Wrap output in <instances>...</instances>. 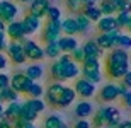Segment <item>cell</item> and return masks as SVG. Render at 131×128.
Listing matches in <instances>:
<instances>
[{"label": "cell", "instance_id": "1", "mask_svg": "<svg viewBox=\"0 0 131 128\" xmlns=\"http://www.w3.org/2000/svg\"><path fill=\"white\" fill-rule=\"evenodd\" d=\"M102 70L106 72V75L109 79L121 80L129 70V55H128V51L119 50V48H112L106 55Z\"/></svg>", "mask_w": 131, "mask_h": 128}, {"label": "cell", "instance_id": "2", "mask_svg": "<svg viewBox=\"0 0 131 128\" xmlns=\"http://www.w3.org/2000/svg\"><path fill=\"white\" fill-rule=\"evenodd\" d=\"M80 74L83 75V79H87L92 84H97L102 80V65L101 60L95 58H85L80 65Z\"/></svg>", "mask_w": 131, "mask_h": 128}, {"label": "cell", "instance_id": "3", "mask_svg": "<svg viewBox=\"0 0 131 128\" xmlns=\"http://www.w3.org/2000/svg\"><path fill=\"white\" fill-rule=\"evenodd\" d=\"M128 89L124 87L123 84H117V82H109V84L102 85V89L99 91V101L106 104H111V103H116L117 99L121 97L123 94L126 92Z\"/></svg>", "mask_w": 131, "mask_h": 128}, {"label": "cell", "instance_id": "4", "mask_svg": "<svg viewBox=\"0 0 131 128\" xmlns=\"http://www.w3.org/2000/svg\"><path fill=\"white\" fill-rule=\"evenodd\" d=\"M20 43H22L24 55H26V58H27V60H31L32 63H39L41 60H44V51H43V48H41L36 41L26 38V40H22Z\"/></svg>", "mask_w": 131, "mask_h": 128}, {"label": "cell", "instance_id": "5", "mask_svg": "<svg viewBox=\"0 0 131 128\" xmlns=\"http://www.w3.org/2000/svg\"><path fill=\"white\" fill-rule=\"evenodd\" d=\"M17 15H19V7L14 2H10V0H2L0 2V21L4 24L17 21Z\"/></svg>", "mask_w": 131, "mask_h": 128}, {"label": "cell", "instance_id": "6", "mask_svg": "<svg viewBox=\"0 0 131 128\" xmlns=\"http://www.w3.org/2000/svg\"><path fill=\"white\" fill-rule=\"evenodd\" d=\"M61 36V21H46V26L43 29L44 43H56Z\"/></svg>", "mask_w": 131, "mask_h": 128}, {"label": "cell", "instance_id": "7", "mask_svg": "<svg viewBox=\"0 0 131 128\" xmlns=\"http://www.w3.org/2000/svg\"><path fill=\"white\" fill-rule=\"evenodd\" d=\"M119 34H121L119 29L109 31V33H99V36L94 41H95V44H97L102 51H111V50L114 48V43H116V40H117Z\"/></svg>", "mask_w": 131, "mask_h": 128}, {"label": "cell", "instance_id": "8", "mask_svg": "<svg viewBox=\"0 0 131 128\" xmlns=\"http://www.w3.org/2000/svg\"><path fill=\"white\" fill-rule=\"evenodd\" d=\"M73 91H75V94L77 96H80V97L83 99H90L95 96V92H97V89H95V84H92V82H89L87 79H75V85H73Z\"/></svg>", "mask_w": 131, "mask_h": 128}, {"label": "cell", "instance_id": "9", "mask_svg": "<svg viewBox=\"0 0 131 128\" xmlns=\"http://www.w3.org/2000/svg\"><path fill=\"white\" fill-rule=\"evenodd\" d=\"M32 84H34V80H31L29 77H26V74H14L10 77L9 85L14 89L17 94H27Z\"/></svg>", "mask_w": 131, "mask_h": 128}, {"label": "cell", "instance_id": "10", "mask_svg": "<svg viewBox=\"0 0 131 128\" xmlns=\"http://www.w3.org/2000/svg\"><path fill=\"white\" fill-rule=\"evenodd\" d=\"M7 53H9V56L7 58H10V62L15 65H22L27 62V58H26L24 55V48H22V43L20 41H10L9 44H7Z\"/></svg>", "mask_w": 131, "mask_h": 128}, {"label": "cell", "instance_id": "11", "mask_svg": "<svg viewBox=\"0 0 131 128\" xmlns=\"http://www.w3.org/2000/svg\"><path fill=\"white\" fill-rule=\"evenodd\" d=\"M5 36H7V40H12V41L26 40V33L22 29L20 21H14V22H9L5 26Z\"/></svg>", "mask_w": 131, "mask_h": 128}, {"label": "cell", "instance_id": "12", "mask_svg": "<svg viewBox=\"0 0 131 128\" xmlns=\"http://www.w3.org/2000/svg\"><path fill=\"white\" fill-rule=\"evenodd\" d=\"M20 24H22V29H24L26 36L36 34V33H39V29H41V19H38V17H34V15H31V14H26L24 19L20 21Z\"/></svg>", "mask_w": 131, "mask_h": 128}, {"label": "cell", "instance_id": "13", "mask_svg": "<svg viewBox=\"0 0 131 128\" xmlns=\"http://www.w3.org/2000/svg\"><path fill=\"white\" fill-rule=\"evenodd\" d=\"M65 85L61 84V82H53V84L48 87V91H46V103L49 104V106H53V108H56L58 106V99L60 96H61V92H63Z\"/></svg>", "mask_w": 131, "mask_h": 128}, {"label": "cell", "instance_id": "14", "mask_svg": "<svg viewBox=\"0 0 131 128\" xmlns=\"http://www.w3.org/2000/svg\"><path fill=\"white\" fill-rule=\"evenodd\" d=\"M49 0H31L29 2V14L38 17V19H43L46 17V10L49 9Z\"/></svg>", "mask_w": 131, "mask_h": 128}, {"label": "cell", "instance_id": "15", "mask_svg": "<svg viewBox=\"0 0 131 128\" xmlns=\"http://www.w3.org/2000/svg\"><path fill=\"white\" fill-rule=\"evenodd\" d=\"M82 50H83V53H85V58L101 60L102 56H104V51H102V50L99 48L97 44H95V41H94V40L85 41V43L82 44Z\"/></svg>", "mask_w": 131, "mask_h": 128}, {"label": "cell", "instance_id": "16", "mask_svg": "<svg viewBox=\"0 0 131 128\" xmlns=\"http://www.w3.org/2000/svg\"><path fill=\"white\" fill-rule=\"evenodd\" d=\"M73 113H75V116H77L78 120H87L89 116H92V114H94V106L89 103L87 99H83V101L77 103V106H75V109H73Z\"/></svg>", "mask_w": 131, "mask_h": 128}, {"label": "cell", "instance_id": "17", "mask_svg": "<svg viewBox=\"0 0 131 128\" xmlns=\"http://www.w3.org/2000/svg\"><path fill=\"white\" fill-rule=\"evenodd\" d=\"M56 43H58V48L61 53H72L77 46H80L75 36H60V40Z\"/></svg>", "mask_w": 131, "mask_h": 128}, {"label": "cell", "instance_id": "18", "mask_svg": "<svg viewBox=\"0 0 131 128\" xmlns=\"http://www.w3.org/2000/svg\"><path fill=\"white\" fill-rule=\"evenodd\" d=\"M95 24H97L99 33H109V31L117 29L116 17H114V15H102V17L97 21V22H95ZM119 31H121V29H119Z\"/></svg>", "mask_w": 131, "mask_h": 128}, {"label": "cell", "instance_id": "19", "mask_svg": "<svg viewBox=\"0 0 131 128\" xmlns=\"http://www.w3.org/2000/svg\"><path fill=\"white\" fill-rule=\"evenodd\" d=\"M106 114H107V126L109 128H117V125L123 121L121 109H117L116 106H106Z\"/></svg>", "mask_w": 131, "mask_h": 128}, {"label": "cell", "instance_id": "20", "mask_svg": "<svg viewBox=\"0 0 131 128\" xmlns=\"http://www.w3.org/2000/svg\"><path fill=\"white\" fill-rule=\"evenodd\" d=\"M20 109H22V103L19 101H14V103H9V106L5 108V113H4V118H7L10 123L17 121L20 116Z\"/></svg>", "mask_w": 131, "mask_h": 128}, {"label": "cell", "instance_id": "21", "mask_svg": "<svg viewBox=\"0 0 131 128\" xmlns=\"http://www.w3.org/2000/svg\"><path fill=\"white\" fill-rule=\"evenodd\" d=\"M77 99V94L73 91V87H65L61 96L58 99V106L56 108H68L70 104H73V101Z\"/></svg>", "mask_w": 131, "mask_h": 128}, {"label": "cell", "instance_id": "22", "mask_svg": "<svg viewBox=\"0 0 131 128\" xmlns=\"http://www.w3.org/2000/svg\"><path fill=\"white\" fill-rule=\"evenodd\" d=\"M80 75V65L75 62H68L63 63V80H72V79H78Z\"/></svg>", "mask_w": 131, "mask_h": 128}, {"label": "cell", "instance_id": "23", "mask_svg": "<svg viewBox=\"0 0 131 128\" xmlns=\"http://www.w3.org/2000/svg\"><path fill=\"white\" fill-rule=\"evenodd\" d=\"M61 33L65 36H77L78 34V26L75 17H67L61 21Z\"/></svg>", "mask_w": 131, "mask_h": 128}, {"label": "cell", "instance_id": "24", "mask_svg": "<svg viewBox=\"0 0 131 128\" xmlns=\"http://www.w3.org/2000/svg\"><path fill=\"white\" fill-rule=\"evenodd\" d=\"M26 77H29L31 80H39L44 75V67L41 63H31L27 68H26Z\"/></svg>", "mask_w": 131, "mask_h": 128}, {"label": "cell", "instance_id": "25", "mask_svg": "<svg viewBox=\"0 0 131 128\" xmlns=\"http://www.w3.org/2000/svg\"><path fill=\"white\" fill-rule=\"evenodd\" d=\"M92 126L94 128H99V126H107V114H106V106L99 108L95 113H94V118H92Z\"/></svg>", "mask_w": 131, "mask_h": 128}, {"label": "cell", "instance_id": "26", "mask_svg": "<svg viewBox=\"0 0 131 128\" xmlns=\"http://www.w3.org/2000/svg\"><path fill=\"white\" fill-rule=\"evenodd\" d=\"M75 21H77V26H78V34H87L89 31L92 29V22H90V21H89L82 12L77 14Z\"/></svg>", "mask_w": 131, "mask_h": 128}, {"label": "cell", "instance_id": "27", "mask_svg": "<svg viewBox=\"0 0 131 128\" xmlns=\"http://www.w3.org/2000/svg\"><path fill=\"white\" fill-rule=\"evenodd\" d=\"M49 75L56 82H63V63H60L58 60H54L49 67Z\"/></svg>", "mask_w": 131, "mask_h": 128}, {"label": "cell", "instance_id": "28", "mask_svg": "<svg viewBox=\"0 0 131 128\" xmlns=\"http://www.w3.org/2000/svg\"><path fill=\"white\" fill-rule=\"evenodd\" d=\"M82 14L85 15L90 22H97V21L102 17V14H101V10H99L97 5H89V7H83Z\"/></svg>", "mask_w": 131, "mask_h": 128}, {"label": "cell", "instance_id": "29", "mask_svg": "<svg viewBox=\"0 0 131 128\" xmlns=\"http://www.w3.org/2000/svg\"><path fill=\"white\" fill-rule=\"evenodd\" d=\"M39 114L36 113V111H32V109L27 106L26 103H22V109H20V120H24V121H29V123H34L36 120H38Z\"/></svg>", "mask_w": 131, "mask_h": 128}, {"label": "cell", "instance_id": "30", "mask_svg": "<svg viewBox=\"0 0 131 128\" xmlns=\"http://www.w3.org/2000/svg\"><path fill=\"white\" fill-rule=\"evenodd\" d=\"M43 51H44V58L48 56V58H51V60H56L60 55H61V51H60V48H58V43H48L43 48Z\"/></svg>", "mask_w": 131, "mask_h": 128}, {"label": "cell", "instance_id": "31", "mask_svg": "<svg viewBox=\"0 0 131 128\" xmlns=\"http://www.w3.org/2000/svg\"><path fill=\"white\" fill-rule=\"evenodd\" d=\"M0 99H2V103H4V101H7V103H14V101H19V94L9 85V87H5V89L0 91Z\"/></svg>", "mask_w": 131, "mask_h": 128}, {"label": "cell", "instance_id": "32", "mask_svg": "<svg viewBox=\"0 0 131 128\" xmlns=\"http://www.w3.org/2000/svg\"><path fill=\"white\" fill-rule=\"evenodd\" d=\"M114 48L129 51L131 50V34H119L117 40H116V43H114Z\"/></svg>", "mask_w": 131, "mask_h": 128}, {"label": "cell", "instance_id": "33", "mask_svg": "<svg viewBox=\"0 0 131 128\" xmlns=\"http://www.w3.org/2000/svg\"><path fill=\"white\" fill-rule=\"evenodd\" d=\"M97 7H99L102 15H116V9H114V5L111 4V0H99Z\"/></svg>", "mask_w": 131, "mask_h": 128}, {"label": "cell", "instance_id": "34", "mask_svg": "<svg viewBox=\"0 0 131 128\" xmlns=\"http://www.w3.org/2000/svg\"><path fill=\"white\" fill-rule=\"evenodd\" d=\"M63 120L60 118L58 114H49L48 118L43 121V128H60L63 126Z\"/></svg>", "mask_w": 131, "mask_h": 128}, {"label": "cell", "instance_id": "35", "mask_svg": "<svg viewBox=\"0 0 131 128\" xmlns=\"http://www.w3.org/2000/svg\"><path fill=\"white\" fill-rule=\"evenodd\" d=\"M26 104H27L32 111H36L38 114L41 113L44 108H46V104H44V101L41 97H38V99H32V97H31V99H27V101H26Z\"/></svg>", "mask_w": 131, "mask_h": 128}, {"label": "cell", "instance_id": "36", "mask_svg": "<svg viewBox=\"0 0 131 128\" xmlns=\"http://www.w3.org/2000/svg\"><path fill=\"white\" fill-rule=\"evenodd\" d=\"M65 5H67V9L73 14H80L83 10V4L82 0H65Z\"/></svg>", "mask_w": 131, "mask_h": 128}, {"label": "cell", "instance_id": "37", "mask_svg": "<svg viewBox=\"0 0 131 128\" xmlns=\"http://www.w3.org/2000/svg\"><path fill=\"white\" fill-rule=\"evenodd\" d=\"M46 19L48 21H61V10H60V7L49 5V9L46 10Z\"/></svg>", "mask_w": 131, "mask_h": 128}, {"label": "cell", "instance_id": "38", "mask_svg": "<svg viewBox=\"0 0 131 128\" xmlns=\"http://www.w3.org/2000/svg\"><path fill=\"white\" fill-rule=\"evenodd\" d=\"M116 24H117V29H123V27H126L128 22L131 19V14H124V12H117L116 15Z\"/></svg>", "mask_w": 131, "mask_h": 128}, {"label": "cell", "instance_id": "39", "mask_svg": "<svg viewBox=\"0 0 131 128\" xmlns=\"http://www.w3.org/2000/svg\"><path fill=\"white\" fill-rule=\"evenodd\" d=\"M70 56H72V62H75V63H78V65H82V62L85 60V53H83L82 46H77V48L70 53Z\"/></svg>", "mask_w": 131, "mask_h": 128}, {"label": "cell", "instance_id": "40", "mask_svg": "<svg viewBox=\"0 0 131 128\" xmlns=\"http://www.w3.org/2000/svg\"><path fill=\"white\" fill-rule=\"evenodd\" d=\"M43 92H44V89H43V85L41 84H38V82H34L32 85H31V89H29V96L32 99H38V97H41L43 96Z\"/></svg>", "mask_w": 131, "mask_h": 128}, {"label": "cell", "instance_id": "41", "mask_svg": "<svg viewBox=\"0 0 131 128\" xmlns=\"http://www.w3.org/2000/svg\"><path fill=\"white\" fill-rule=\"evenodd\" d=\"M117 12H124V14H131V2L129 0H123V4L117 7ZM116 12V14H117Z\"/></svg>", "mask_w": 131, "mask_h": 128}, {"label": "cell", "instance_id": "42", "mask_svg": "<svg viewBox=\"0 0 131 128\" xmlns=\"http://www.w3.org/2000/svg\"><path fill=\"white\" fill-rule=\"evenodd\" d=\"M14 128H36V125L34 123H29V121H24V120H17V121H14Z\"/></svg>", "mask_w": 131, "mask_h": 128}, {"label": "cell", "instance_id": "43", "mask_svg": "<svg viewBox=\"0 0 131 128\" xmlns=\"http://www.w3.org/2000/svg\"><path fill=\"white\" fill-rule=\"evenodd\" d=\"M119 99L123 101V106H126V108H131V91H129V89H128V91L123 94Z\"/></svg>", "mask_w": 131, "mask_h": 128}, {"label": "cell", "instance_id": "44", "mask_svg": "<svg viewBox=\"0 0 131 128\" xmlns=\"http://www.w3.org/2000/svg\"><path fill=\"white\" fill-rule=\"evenodd\" d=\"M73 128H94V126L89 120H78V121H75Z\"/></svg>", "mask_w": 131, "mask_h": 128}, {"label": "cell", "instance_id": "45", "mask_svg": "<svg viewBox=\"0 0 131 128\" xmlns=\"http://www.w3.org/2000/svg\"><path fill=\"white\" fill-rule=\"evenodd\" d=\"M9 84H10V77L0 72V91L5 89V87H9Z\"/></svg>", "mask_w": 131, "mask_h": 128}, {"label": "cell", "instance_id": "46", "mask_svg": "<svg viewBox=\"0 0 131 128\" xmlns=\"http://www.w3.org/2000/svg\"><path fill=\"white\" fill-rule=\"evenodd\" d=\"M121 84L124 85L126 89H129V91H131V68L128 70V74H126V75H124V77L121 79Z\"/></svg>", "mask_w": 131, "mask_h": 128}, {"label": "cell", "instance_id": "47", "mask_svg": "<svg viewBox=\"0 0 131 128\" xmlns=\"http://www.w3.org/2000/svg\"><path fill=\"white\" fill-rule=\"evenodd\" d=\"M7 63H9V58H7V56H5V55L0 51V70L7 68Z\"/></svg>", "mask_w": 131, "mask_h": 128}, {"label": "cell", "instance_id": "48", "mask_svg": "<svg viewBox=\"0 0 131 128\" xmlns=\"http://www.w3.org/2000/svg\"><path fill=\"white\" fill-rule=\"evenodd\" d=\"M0 128H14V123H10L7 118H2L0 120Z\"/></svg>", "mask_w": 131, "mask_h": 128}, {"label": "cell", "instance_id": "49", "mask_svg": "<svg viewBox=\"0 0 131 128\" xmlns=\"http://www.w3.org/2000/svg\"><path fill=\"white\" fill-rule=\"evenodd\" d=\"M117 128H131V120H123L121 123L117 125Z\"/></svg>", "mask_w": 131, "mask_h": 128}, {"label": "cell", "instance_id": "50", "mask_svg": "<svg viewBox=\"0 0 131 128\" xmlns=\"http://www.w3.org/2000/svg\"><path fill=\"white\" fill-rule=\"evenodd\" d=\"M97 2H99V0H82L83 7H89V5H97Z\"/></svg>", "mask_w": 131, "mask_h": 128}, {"label": "cell", "instance_id": "51", "mask_svg": "<svg viewBox=\"0 0 131 128\" xmlns=\"http://www.w3.org/2000/svg\"><path fill=\"white\" fill-rule=\"evenodd\" d=\"M111 4L114 5V9H116V12H117V7L123 4V0H111Z\"/></svg>", "mask_w": 131, "mask_h": 128}, {"label": "cell", "instance_id": "52", "mask_svg": "<svg viewBox=\"0 0 131 128\" xmlns=\"http://www.w3.org/2000/svg\"><path fill=\"white\" fill-rule=\"evenodd\" d=\"M4 113H5V108H4V103H0V120L4 118Z\"/></svg>", "mask_w": 131, "mask_h": 128}, {"label": "cell", "instance_id": "53", "mask_svg": "<svg viewBox=\"0 0 131 128\" xmlns=\"http://www.w3.org/2000/svg\"><path fill=\"white\" fill-rule=\"evenodd\" d=\"M5 26H7V24H4V22L0 21V33H2V31H5Z\"/></svg>", "mask_w": 131, "mask_h": 128}, {"label": "cell", "instance_id": "54", "mask_svg": "<svg viewBox=\"0 0 131 128\" xmlns=\"http://www.w3.org/2000/svg\"><path fill=\"white\" fill-rule=\"evenodd\" d=\"M126 27H128V31H129V34H131V19H129V22H128Z\"/></svg>", "mask_w": 131, "mask_h": 128}, {"label": "cell", "instance_id": "55", "mask_svg": "<svg viewBox=\"0 0 131 128\" xmlns=\"http://www.w3.org/2000/svg\"><path fill=\"white\" fill-rule=\"evenodd\" d=\"M19 2H22V4H29L31 0H19Z\"/></svg>", "mask_w": 131, "mask_h": 128}, {"label": "cell", "instance_id": "56", "mask_svg": "<svg viewBox=\"0 0 131 128\" xmlns=\"http://www.w3.org/2000/svg\"><path fill=\"white\" fill-rule=\"evenodd\" d=\"M60 128H70V126H67V125H63V126H60Z\"/></svg>", "mask_w": 131, "mask_h": 128}, {"label": "cell", "instance_id": "57", "mask_svg": "<svg viewBox=\"0 0 131 128\" xmlns=\"http://www.w3.org/2000/svg\"><path fill=\"white\" fill-rule=\"evenodd\" d=\"M99 128H109V126H99Z\"/></svg>", "mask_w": 131, "mask_h": 128}, {"label": "cell", "instance_id": "58", "mask_svg": "<svg viewBox=\"0 0 131 128\" xmlns=\"http://www.w3.org/2000/svg\"><path fill=\"white\" fill-rule=\"evenodd\" d=\"M129 2H131V0H129Z\"/></svg>", "mask_w": 131, "mask_h": 128}]
</instances>
